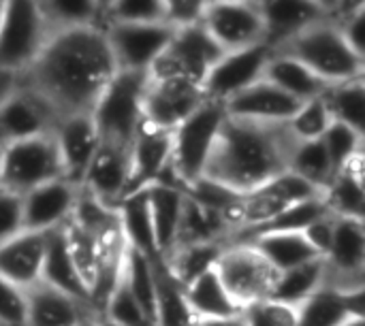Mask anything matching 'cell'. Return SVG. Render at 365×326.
<instances>
[{
	"label": "cell",
	"mask_w": 365,
	"mask_h": 326,
	"mask_svg": "<svg viewBox=\"0 0 365 326\" xmlns=\"http://www.w3.org/2000/svg\"><path fill=\"white\" fill-rule=\"evenodd\" d=\"M103 26L53 30L21 85L36 92L60 117L90 113L101 92L115 75Z\"/></svg>",
	"instance_id": "6da1fadb"
},
{
	"label": "cell",
	"mask_w": 365,
	"mask_h": 326,
	"mask_svg": "<svg viewBox=\"0 0 365 326\" xmlns=\"http://www.w3.org/2000/svg\"><path fill=\"white\" fill-rule=\"evenodd\" d=\"M295 143L287 124H250L227 117L203 177L246 194L287 171Z\"/></svg>",
	"instance_id": "7a4b0ae2"
},
{
	"label": "cell",
	"mask_w": 365,
	"mask_h": 326,
	"mask_svg": "<svg viewBox=\"0 0 365 326\" xmlns=\"http://www.w3.org/2000/svg\"><path fill=\"white\" fill-rule=\"evenodd\" d=\"M274 51L293 56L327 85L365 77V58L351 49L334 17L312 23Z\"/></svg>",
	"instance_id": "3957f363"
},
{
	"label": "cell",
	"mask_w": 365,
	"mask_h": 326,
	"mask_svg": "<svg viewBox=\"0 0 365 326\" xmlns=\"http://www.w3.org/2000/svg\"><path fill=\"white\" fill-rule=\"evenodd\" d=\"M148 75L133 70H115L90 115L98 130L101 143L126 147L143 124V92Z\"/></svg>",
	"instance_id": "277c9868"
},
{
	"label": "cell",
	"mask_w": 365,
	"mask_h": 326,
	"mask_svg": "<svg viewBox=\"0 0 365 326\" xmlns=\"http://www.w3.org/2000/svg\"><path fill=\"white\" fill-rule=\"evenodd\" d=\"M225 120V105L205 100L171 130V171L184 188L205 175Z\"/></svg>",
	"instance_id": "5b68a950"
},
{
	"label": "cell",
	"mask_w": 365,
	"mask_h": 326,
	"mask_svg": "<svg viewBox=\"0 0 365 326\" xmlns=\"http://www.w3.org/2000/svg\"><path fill=\"white\" fill-rule=\"evenodd\" d=\"M51 32L38 0H6L0 17V66L21 77Z\"/></svg>",
	"instance_id": "8992f818"
},
{
	"label": "cell",
	"mask_w": 365,
	"mask_h": 326,
	"mask_svg": "<svg viewBox=\"0 0 365 326\" xmlns=\"http://www.w3.org/2000/svg\"><path fill=\"white\" fill-rule=\"evenodd\" d=\"M222 49L199 26L173 30L165 51L148 70V79H186L201 83L205 81L212 66L222 58Z\"/></svg>",
	"instance_id": "52a82bcc"
},
{
	"label": "cell",
	"mask_w": 365,
	"mask_h": 326,
	"mask_svg": "<svg viewBox=\"0 0 365 326\" xmlns=\"http://www.w3.org/2000/svg\"><path fill=\"white\" fill-rule=\"evenodd\" d=\"M216 273L242 312L255 303L267 301L278 275L246 241H229L225 246L216 263Z\"/></svg>",
	"instance_id": "ba28073f"
},
{
	"label": "cell",
	"mask_w": 365,
	"mask_h": 326,
	"mask_svg": "<svg viewBox=\"0 0 365 326\" xmlns=\"http://www.w3.org/2000/svg\"><path fill=\"white\" fill-rule=\"evenodd\" d=\"M62 164L51 132L21 139L2 147V186L26 194L47 182L60 179Z\"/></svg>",
	"instance_id": "9c48e42d"
},
{
	"label": "cell",
	"mask_w": 365,
	"mask_h": 326,
	"mask_svg": "<svg viewBox=\"0 0 365 326\" xmlns=\"http://www.w3.org/2000/svg\"><path fill=\"white\" fill-rule=\"evenodd\" d=\"M103 30L118 70L143 75H148L173 34L167 23H103Z\"/></svg>",
	"instance_id": "30bf717a"
},
{
	"label": "cell",
	"mask_w": 365,
	"mask_h": 326,
	"mask_svg": "<svg viewBox=\"0 0 365 326\" xmlns=\"http://www.w3.org/2000/svg\"><path fill=\"white\" fill-rule=\"evenodd\" d=\"M325 286L338 290L364 288L365 226L364 220L336 218L334 239L323 256Z\"/></svg>",
	"instance_id": "8fae6325"
},
{
	"label": "cell",
	"mask_w": 365,
	"mask_h": 326,
	"mask_svg": "<svg viewBox=\"0 0 365 326\" xmlns=\"http://www.w3.org/2000/svg\"><path fill=\"white\" fill-rule=\"evenodd\" d=\"M205 100L201 83L186 79H148L143 92V122L163 130H175Z\"/></svg>",
	"instance_id": "7c38bea8"
},
{
	"label": "cell",
	"mask_w": 365,
	"mask_h": 326,
	"mask_svg": "<svg viewBox=\"0 0 365 326\" xmlns=\"http://www.w3.org/2000/svg\"><path fill=\"white\" fill-rule=\"evenodd\" d=\"M272 51L274 49L265 43L246 49L225 51L203 81L205 98L225 105L242 90L261 81Z\"/></svg>",
	"instance_id": "4fadbf2b"
},
{
	"label": "cell",
	"mask_w": 365,
	"mask_h": 326,
	"mask_svg": "<svg viewBox=\"0 0 365 326\" xmlns=\"http://www.w3.org/2000/svg\"><path fill=\"white\" fill-rule=\"evenodd\" d=\"M201 26L222 51L265 43V30L255 2H212Z\"/></svg>",
	"instance_id": "5bb4252c"
},
{
	"label": "cell",
	"mask_w": 365,
	"mask_h": 326,
	"mask_svg": "<svg viewBox=\"0 0 365 326\" xmlns=\"http://www.w3.org/2000/svg\"><path fill=\"white\" fill-rule=\"evenodd\" d=\"M58 147L62 175L75 186H81L83 175L101 145L98 130L90 113H73L60 117L51 130Z\"/></svg>",
	"instance_id": "9a60e30c"
},
{
	"label": "cell",
	"mask_w": 365,
	"mask_h": 326,
	"mask_svg": "<svg viewBox=\"0 0 365 326\" xmlns=\"http://www.w3.org/2000/svg\"><path fill=\"white\" fill-rule=\"evenodd\" d=\"M58 122L53 109L30 88L21 85L0 105V145L51 132Z\"/></svg>",
	"instance_id": "2e32d148"
},
{
	"label": "cell",
	"mask_w": 365,
	"mask_h": 326,
	"mask_svg": "<svg viewBox=\"0 0 365 326\" xmlns=\"http://www.w3.org/2000/svg\"><path fill=\"white\" fill-rule=\"evenodd\" d=\"M79 186L60 177L36 186L21 194L24 201V228L34 233H49L62 228L75 209Z\"/></svg>",
	"instance_id": "e0dca14e"
},
{
	"label": "cell",
	"mask_w": 365,
	"mask_h": 326,
	"mask_svg": "<svg viewBox=\"0 0 365 326\" xmlns=\"http://www.w3.org/2000/svg\"><path fill=\"white\" fill-rule=\"evenodd\" d=\"M79 188H83L107 207L115 209L118 203L130 192L128 149L101 143Z\"/></svg>",
	"instance_id": "ac0fdd59"
},
{
	"label": "cell",
	"mask_w": 365,
	"mask_h": 326,
	"mask_svg": "<svg viewBox=\"0 0 365 326\" xmlns=\"http://www.w3.org/2000/svg\"><path fill=\"white\" fill-rule=\"evenodd\" d=\"M265 30V45L272 49L282 47L302 30L331 17L317 0H255Z\"/></svg>",
	"instance_id": "d6986e66"
},
{
	"label": "cell",
	"mask_w": 365,
	"mask_h": 326,
	"mask_svg": "<svg viewBox=\"0 0 365 326\" xmlns=\"http://www.w3.org/2000/svg\"><path fill=\"white\" fill-rule=\"evenodd\" d=\"M299 100L261 79L225 102L227 117L250 124H287Z\"/></svg>",
	"instance_id": "ffe728a7"
},
{
	"label": "cell",
	"mask_w": 365,
	"mask_h": 326,
	"mask_svg": "<svg viewBox=\"0 0 365 326\" xmlns=\"http://www.w3.org/2000/svg\"><path fill=\"white\" fill-rule=\"evenodd\" d=\"M128 167L130 192L156 184L171 167V130L143 122L128 145Z\"/></svg>",
	"instance_id": "44dd1931"
},
{
	"label": "cell",
	"mask_w": 365,
	"mask_h": 326,
	"mask_svg": "<svg viewBox=\"0 0 365 326\" xmlns=\"http://www.w3.org/2000/svg\"><path fill=\"white\" fill-rule=\"evenodd\" d=\"M90 318H98L90 303L64 295L43 282L26 290L24 326H77Z\"/></svg>",
	"instance_id": "7402d4cb"
},
{
	"label": "cell",
	"mask_w": 365,
	"mask_h": 326,
	"mask_svg": "<svg viewBox=\"0 0 365 326\" xmlns=\"http://www.w3.org/2000/svg\"><path fill=\"white\" fill-rule=\"evenodd\" d=\"M45 233L21 231L0 243V275L24 293L41 282Z\"/></svg>",
	"instance_id": "603a6c76"
},
{
	"label": "cell",
	"mask_w": 365,
	"mask_h": 326,
	"mask_svg": "<svg viewBox=\"0 0 365 326\" xmlns=\"http://www.w3.org/2000/svg\"><path fill=\"white\" fill-rule=\"evenodd\" d=\"M364 314V288L338 290L323 286L295 307V326H340Z\"/></svg>",
	"instance_id": "cb8c5ba5"
},
{
	"label": "cell",
	"mask_w": 365,
	"mask_h": 326,
	"mask_svg": "<svg viewBox=\"0 0 365 326\" xmlns=\"http://www.w3.org/2000/svg\"><path fill=\"white\" fill-rule=\"evenodd\" d=\"M143 190L148 194V205H150L158 258H165L178 246V233H180L186 192L180 186L163 184V182L152 184V186H148Z\"/></svg>",
	"instance_id": "d4e9b609"
},
{
	"label": "cell",
	"mask_w": 365,
	"mask_h": 326,
	"mask_svg": "<svg viewBox=\"0 0 365 326\" xmlns=\"http://www.w3.org/2000/svg\"><path fill=\"white\" fill-rule=\"evenodd\" d=\"M41 282L64 293V295H71L79 301L90 303V293H88V288H86L75 263H73V256L68 252V243H66L62 228L45 233V254H43V267H41Z\"/></svg>",
	"instance_id": "484cf974"
},
{
	"label": "cell",
	"mask_w": 365,
	"mask_h": 326,
	"mask_svg": "<svg viewBox=\"0 0 365 326\" xmlns=\"http://www.w3.org/2000/svg\"><path fill=\"white\" fill-rule=\"evenodd\" d=\"M321 194L334 218L364 220V156L351 160L346 167L336 171L334 179L325 186Z\"/></svg>",
	"instance_id": "4316f807"
},
{
	"label": "cell",
	"mask_w": 365,
	"mask_h": 326,
	"mask_svg": "<svg viewBox=\"0 0 365 326\" xmlns=\"http://www.w3.org/2000/svg\"><path fill=\"white\" fill-rule=\"evenodd\" d=\"M263 79L269 81L272 85H276L278 90H282L284 94L293 96L299 102L317 98L329 88L306 64H302L299 60H295L293 56L282 53V51H272V56L265 64Z\"/></svg>",
	"instance_id": "83f0119b"
},
{
	"label": "cell",
	"mask_w": 365,
	"mask_h": 326,
	"mask_svg": "<svg viewBox=\"0 0 365 326\" xmlns=\"http://www.w3.org/2000/svg\"><path fill=\"white\" fill-rule=\"evenodd\" d=\"M115 216H118L120 233L124 237L126 248L141 252L150 258H158L145 190H137L124 196L115 207Z\"/></svg>",
	"instance_id": "f1b7e54d"
},
{
	"label": "cell",
	"mask_w": 365,
	"mask_h": 326,
	"mask_svg": "<svg viewBox=\"0 0 365 326\" xmlns=\"http://www.w3.org/2000/svg\"><path fill=\"white\" fill-rule=\"evenodd\" d=\"M244 241L250 243L278 273L321 258L304 233H259Z\"/></svg>",
	"instance_id": "f546056e"
},
{
	"label": "cell",
	"mask_w": 365,
	"mask_h": 326,
	"mask_svg": "<svg viewBox=\"0 0 365 326\" xmlns=\"http://www.w3.org/2000/svg\"><path fill=\"white\" fill-rule=\"evenodd\" d=\"M156 273V305L154 326H195V314L186 301L184 286L171 275L160 258H154Z\"/></svg>",
	"instance_id": "4dcf8cb0"
},
{
	"label": "cell",
	"mask_w": 365,
	"mask_h": 326,
	"mask_svg": "<svg viewBox=\"0 0 365 326\" xmlns=\"http://www.w3.org/2000/svg\"><path fill=\"white\" fill-rule=\"evenodd\" d=\"M184 295L195 318H233L242 314L237 303L222 286L216 269L188 282L184 286Z\"/></svg>",
	"instance_id": "1f68e13d"
},
{
	"label": "cell",
	"mask_w": 365,
	"mask_h": 326,
	"mask_svg": "<svg viewBox=\"0 0 365 326\" xmlns=\"http://www.w3.org/2000/svg\"><path fill=\"white\" fill-rule=\"evenodd\" d=\"M231 237H233L231 224L222 214H218L214 209H207V207H203L197 201L186 196L184 211H182V222H180V233H178V246L207 243V241H225V243H229Z\"/></svg>",
	"instance_id": "d6a6232c"
},
{
	"label": "cell",
	"mask_w": 365,
	"mask_h": 326,
	"mask_svg": "<svg viewBox=\"0 0 365 326\" xmlns=\"http://www.w3.org/2000/svg\"><path fill=\"white\" fill-rule=\"evenodd\" d=\"M323 286H325V263L323 258H314L306 265L293 267L289 271H280L276 275L269 301L297 307Z\"/></svg>",
	"instance_id": "836d02e7"
},
{
	"label": "cell",
	"mask_w": 365,
	"mask_h": 326,
	"mask_svg": "<svg viewBox=\"0 0 365 326\" xmlns=\"http://www.w3.org/2000/svg\"><path fill=\"white\" fill-rule=\"evenodd\" d=\"M225 241H207V243H186L178 246L171 254L160 258L171 275L186 286L188 282L197 280L199 275L216 269V263L225 250Z\"/></svg>",
	"instance_id": "e575fe53"
},
{
	"label": "cell",
	"mask_w": 365,
	"mask_h": 326,
	"mask_svg": "<svg viewBox=\"0 0 365 326\" xmlns=\"http://www.w3.org/2000/svg\"><path fill=\"white\" fill-rule=\"evenodd\" d=\"M120 282L133 295V299L141 305V310L154 322V305H156V273H154V258L126 248Z\"/></svg>",
	"instance_id": "d590c367"
},
{
	"label": "cell",
	"mask_w": 365,
	"mask_h": 326,
	"mask_svg": "<svg viewBox=\"0 0 365 326\" xmlns=\"http://www.w3.org/2000/svg\"><path fill=\"white\" fill-rule=\"evenodd\" d=\"M289 171H293L297 177L308 182L319 192L325 190V186L334 179L336 167L323 145V141H299L295 143L291 158H289Z\"/></svg>",
	"instance_id": "8d00e7d4"
},
{
	"label": "cell",
	"mask_w": 365,
	"mask_h": 326,
	"mask_svg": "<svg viewBox=\"0 0 365 326\" xmlns=\"http://www.w3.org/2000/svg\"><path fill=\"white\" fill-rule=\"evenodd\" d=\"M334 122H342L359 132L365 130V77L329 85L323 92Z\"/></svg>",
	"instance_id": "74e56055"
},
{
	"label": "cell",
	"mask_w": 365,
	"mask_h": 326,
	"mask_svg": "<svg viewBox=\"0 0 365 326\" xmlns=\"http://www.w3.org/2000/svg\"><path fill=\"white\" fill-rule=\"evenodd\" d=\"M327 214H329V209L323 201V194H317L312 199H306V201H299V203L287 207L284 211H280L276 218H272L269 222H265L257 231L246 233L233 241H244V239L259 235V233H304L312 222H317L319 218H323Z\"/></svg>",
	"instance_id": "f35d334b"
},
{
	"label": "cell",
	"mask_w": 365,
	"mask_h": 326,
	"mask_svg": "<svg viewBox=\"0 0 365 326\" xmlns=\"http://www.w3.org/2000/svg\"><path fill=\"white\" fill-rule=\"evenodd\" d=\"M38 4L51 30L101 26L96 0H38Z\"/></svg>",
	"instance_id": "ab89813d"
},
{
	"label": "cell",
	"mask_w": 365,
	"mask_h": 326,
	"mask_svg": "<svg viewBox=\"0 0 365 326\" xmlns=\"http://www.w3.org/2000/svg\"><path fill=\"white\" fill-rule=\"evenodd\" d=\"M331 113L325 105L323 94L310 100L299 102L297 111L289 117L287 128L291 132V137L299 143V141H319L325 130L331 124Z\"/></svg>",
	"instance_id": "60d3db41"
},
{
	"label": "cell",
	"mask_w": 365,
	"mask_h": 326,
	"mask_svg": "<svg viewBox=\"0 0 365 326\" xmlns=\"http://www.w3.org/2000/svg\"><path fill=\"white\" fill-rule=\"evenodd\" d=\"M101 314L107 326H154L152 318L141 310V305L133 299L122 282L113 286V290L105 299Z\"/></svg>",
	"instance_id": "b9f144b4"
},
{
	"label": "cell",
	"mask_w": 365,
	"mask_h": 326,
	"mask_svg": "<svg viewBox=\"0 0 365 326\" xmlns=\"http://www.w3.org/2000/svg\"><path fill=\"white\" fill-rule=\"evenodd\" d=\"M336 171L346 167L351 160L364 156V132L342 124V122H331L325 135L321 137Z\"/></svg>",
	"instance_id": "7bdbcfd3"
},
{
	"label": "cell",
	"mask_w": 365,
	"mask_h": 326,
	"mask_svg": "<svg viewBox=\"0 0 365 326\" xmlns=\"http://www.w3.org/2000/svg\"><path fill=\"white\" fill-rule=\"evenodd\" d=\"M103 23H165L160 0H115L103 15Z\"/></svg>",
	"instance_id": "ee69618b"
},
{
	"label": "cell",
	"mask_w": 365,
	"mask_h": 326,
	"mask_svg": "<svg viewBox=\"0 0 365 326\" xmlns=\"http://www.w3.org/2000/svg\"><path fill=\"white\" fill-rule=\"evenodd\" d=\"M163 21L178 30L188 26H199L212 4V0H160Z\"/></svg>",
	"instance_id": "f6af8a7d"
},
{
	"label": "cell",
	"mask_w": 365,
	"mask_h": 326,
	"mask_svg": "<svg viewBox=\"0 0 365 326\" xmlns=\"http://www.w3.org/2000/svg\"><path fill=\"white\" fill-rule=\"evenodd\" d=\"M242 320L244 326H295V307L267 299L246 307Z\"/></svg>",
	"instance_id": "bcb514c9"
},
{
	"label": "cell",
	"mask_w": 365,
	"mask_h": 326,
	"mask_svg": "<svg viewBox=\"0 0 365 326\" xmlns=\"http://www.w3.org/2000/svg\"><path fill=\"white\" fill-rule=\"evenodd\" d=\"M21 231H26L21 194L0 186V243L19 235Z\"/></svg>",
	"instance_id": "7dc6e473"
},
{
	"label": "cell",
	"mask_w": 365,
	"mask_h": 326,
	"mask_svg": "<svg viewBox=\"0 0 365 326\" xmlns=\"http://www.w3.org/2000/svg\"><path fill=\"white\" fill-rule=\"evenodd\" d=\"M26 325V293L0 275V326Z\"/></svg>",
	"instance_id": "c3c4849f"
},
{
	"label": "cell",
	"mask_w": 365,
	"mask_h": 326,
	"mask_svg": "<svg viewBox=\"0 0 365 326\" xmlns=\"http://www.w3.org/2000/svg\"><path fill=\"white\" fill-rule=\"evenodd\" d=\"M334 226H336V218L331 214L319 218L317 222H312L306 231H304V237L308 239V243L314 248V252L323 258L331 246V239H334Z\"/></svg>",
	"instance_id": "681fc988"
},
{
	"label": "cell",
	"mask_w": 365,
	"mask_h": 326,
	"mask_svg": "<svg viewBox=\"0 0 365 326\" xmlns=\"http://www.w3.org/2000/svg\"><path fill=\"white\" fill-rule=\"evenodd\" d=\"M336 21L340 26L342 36L351 45V49L365 58V9L353 13V15H346L342 19H336Z\"/></svg>",
	"instance_id": "f907efd6"
},
{
	"label": "cell",
	"mask_w": 365,
	"mask_h": 326,
	"mask_svg": "<svg viewBox=\"0 0 365 326\" xmlns=\"http://www.w3.org/2000/svg\"><path fill=\"white\" fill-rule=\"evenodd\" d=\"M19 83H21V77L17 73L0 66V105L19 88Z\"/></svg>",
	"instance_id": "816d5d0a"
},
{
	"label": "cell",
	"mask_w": 365,
	"mask_h": 326,
	"mask_svg": "<svg viewBox=\"0 0 365 326\" xmlns=\"http://www.w3.org/2000/svg\"><path fill=\"white\" fill-rule=\"evenodd\" d=\"M365 0H336V6H334V13L331 17L334 19H342L346 15H353L357 11H364Z\"/></svg>",
	"instance_id": "f5cc1de1"
},
{
	"label": "cell",
	"mask_w": 365,
	"mask_h": 326,
	"mask_svg": "<svg viewBox=\"0 0 365 326\" xmlns=\"http://www.w3.org/2000/svg\"><path fill=\"white\" fill-rule=\"evenodd\" d=\"M195 326H244L242 314L233 318H197Z\"/></svg>",
	"instance_id": "db71d44e"
},
{
	"label": "cell",
	"mask_w": 365,
	"mask_h": 326,
	"mask_svg": "<svg viewBox=\"0 0 365 326\" xmlns=\"http://www.w3.org/2000/svg\"><path fill=\"white\" fill-rule=\"evenodd\" d=\"M340 326H365V316H351Z\"/></svg>",
	"instance_id": "11a10c76"
},
{
	"label": "cell",
	"mask_w": 365,
	"mask_h": 326,
	"mask_svg": "<svg viewBox=\"0 0 365 326\" xmlns=\"http://www.w3.org/2000/svg\"><path fill=\"white\" fill-rule=\"evenodd\" d=\"M113 2H115V0H96V4H98V11H101V15H103V13H105V11H107V9H109V6H111Z\"/></svg>",
	"instance_id": "9f6ffc18"
},
{
	"label": "cell",
	"mask_w": 365,
	"mask_h": 326,
	"mask_svg": "<svg viewBox=\"0 0 365 326\" xmlns=\"http://www.w3.org/2000/svg\"><path fill=\"white\" fill-rule=\"evenodd\" d=\"M323 9H327L329 13H334V6H336V0H317Z\"/></svg>",
	"instance_id": "6f0895ef"
},
{
	"label": "cell",
	"mask_w": 365,
	"mask_h": 326,
	"mask_svg": "<svg viewBox=\"0 0 365 326\" xmlns=\"http://www.w3.org/2000/svg\"><path fill=\"white\" fill-rule=\"evenodd\" d=\"M77 326H105V322L103 320H98V318H90V320H83L81 325Z\"/></svg>",
	"instance_id": "680465c9"
},
{
	"label": "cell",
	"mask_w": 365,
	"mask_h": 326,
	"mask_svg": "<svg viewBox=\"0 0 365 326\" xmlns=\"http://www.w3.org/2000/svg\"><path fill=\"white\" fill-rule=\"evenodd\" d=\"M212 2H255V0H212Z\"/></svg>",
	"instance_id": "91938a15"
},
{
	"label": "cell",
	"mask_w": 365,
	"mask_h": 326,
	"mask_svg": "<svg viewBox=\"0 0 365 326\" xmlns=\"http://www.w3.org/2000/svg\"><path fill=\"white\" fill-rule=\"evenodd\" d=\"M0 186H2V145H0Z\"/></svg>",
	"instance_id": "94428289"
},
{
	"label": "cell",
	"mask_w": 365,
	"mask_h": 326,
	"mask_svg": "<svg viewBox=\"0 0 365 326\" xmlns=\"http://www.w3.org/2000/svg\"><path fill=\"white\" fill-rule=\"evenodd\" d=\"M4 6H6V0H0V17H2V11H4Z\"/></svg>",
	"instance_id": "6125c7cd"
},
{
	"label": "cell",
	"mask_w": 365,
	"mask_h": 326,
	"mask_svg": "<svg viewBox=\"0 0 365 326\" xmlns=\"http://www.w3.org/2000/svg\"><path fill=\"white\" fill-rule=\"evenodd\" d=\"M105 326H107V325H105Z\"/></svg>",
	"instance_id": "be15d7a7"
}]
</instances>
